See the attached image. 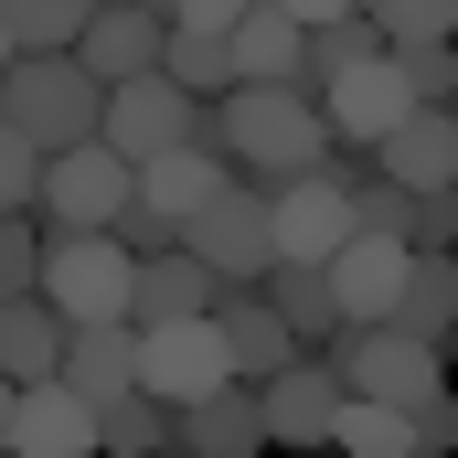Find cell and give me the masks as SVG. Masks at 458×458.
<instances>
[{
	"label": "cell",
	"instance_id": "37",
	"mask_svg": "<svg viewBox=\"0 0 458 458\" xmlns=\"http://www.w3.org/2000/svg\"><path fill=\"white\" fill-rule=\"evenodd\" d=\"M139 11H160V21H171V0H139Z\"/></svg>",
	"mask_w": 458,
	"mask_h": 458
},
{
	"label": "cell",
	"instance_id": "2",
	"mask_svg": "<svg viewBox=\"0 0 458 458\" xmlns=\"http://www.w3.org/2000/svg\"><path fill=\"white\" fill-rule=\"evenodd\" d=\"M97 75L75 64V54H11L0 64V117L32 139V149H75V139H97Z\"/></svg>",
	"mask_w": 458,
	"mask_h": 458
},
{
	"label": "cell",
	"instance_id": "14",
	"mask_svg": "<svg viewBox=\"0 0 458 458\" xmlns=\"http://www.w3.org/2000/svg\"><path fill=\"white\" fill-rule=\"evenodd\" d=\"M214 331H225V362H234V384H267V373H277V362H299V331H288V320H277V310H267V299H256V277H234L225 299H214Z\"/></svg>",
	"mask_w": 458,
	"mask_h": 458
},
{
	"label": "cell",
	"instance_id": "4",
	"mask_svg": "<svg viewBox=\"0 0 458 458\" xmlns=\"http://www.w3.org/2000/svg\"><path fill=\"white\" fill-rule=\"evenodd\" d=\"M139 192V171L117 160L107 139H75V149H43V182H32V214L54 234H75V225H117V203Z\"/></svg>",
	"mask_w": 458,
	"mask_h": 458
},
{
	"label": "cell",
	"instance_id": "33",
	"mask_svg": "<svg viewBox=\"0 0 458 458\" xmlns=\"http://www.w3.org/2000/svg\"><path fill=\"white\" fill-rule=\"evenodd\" d=\"M405 245H458V182L416 192V234H405Z\"/></svg>",
	"mask_w": 458,
	"mask_h": 458
},
{
	"label": "cell",
	"instance_id": "12",
	"mask_svg": "<svg viewBox=\"0 0 458 458\" xmlns=\"http://www.w3.org/2000/svg\"><path fill=\"white\" fill-rule=\"evenodd\" d=\"M331 405H342V373H331L320 352H299V362H277V373L256 384V416H267V437H288V448H320V437H331Z\"/></svg>",
	"mask_w": 458,
	"mask_h": 458
},
{
	"label": "cell",
	"instance_id": "26",
	"mask_svg": "<svg viewBox=\"0 0 458 458\" xmlns=\"http://www.w3.org/2000/svg\"><path fill=\"white\" fill-rule=\"evenodd\" d=\"M331 448H362V458H416V427H405V405L342 394V405H331Z\"/></svg>",
	"mask_w": 458,
	"mask_h": 458
},
{
	"label": "cell",
	"instance_id": "15",
	"mask_svg": "<svg viewBox=\"0 0 458 458\" xmlns=\"http://www.w3.org/2000/svg\"><path fill=\"white\" fill-rule=\"evenodd\" d=\"M373 171H384V182H405V192L458 182V117H448V107H405L384 139H373Z\"/></svg>",
	"mask_w": 458,
	"mask_h": 458
},
{
	"label": "cell",
	"instance_id": "23",
	"mask_svg": "<svg viewBox=\"0 0 458 458\" xmlns=\"http://www.w3.org/2000/svg\"><path fill=\"white\" fill-rule=\"evenodd\" d=\"M160 75H171L182 97H225V86H234L225 21H160Z\"/></svg>",
	"mask_w": 458,
	"mask_h": 458
},
{
	"label": "cell",
	"instance_id": "32",
	"mask_svg": "<svg viewBox=\"0 0 458 458\" xmlns=\"http://www.w3.org/2000/svg\"><path fill=\"white\" fill-rule=\"evenodd\" d=\"M117 245H128V256H160V245H182V225H171V214H160V203H139V192H128V203H117Z\"/></svg>",
	"mask_w": 458,
	"mask_h": 458
},
{
	"label": "cell",
	"instance_id": "8",
	"mask_svg": "<svg viewBox=\"0 0 458 458\" xmlns=\"http://www.w3.org/2000/svg\"><path fill=\"white\" fill-rule=\"evenodd\" d=\"M405 107H416V97H405V64H394V54H362V64H342V75L320 86V128L352 139V149H373Z\"/></svg>",
	"mask_w": 458,
	"mask_h": 458
},
{
	"label": "cell",
	"instance_id": "13",
	"mask_svg": "<svg viewBox=\"0 0 458 458\" xmlns=\"http://www.w3.org/2000/svg\"><path fill=\"white\" fill-rule=\"evenodd\" d=\"M234 277L225 267H203L192 245H160V256H139V277H128V331H149V320H192V310H214Z\"/></svg>",
	"mask_w": 458,
	"mask_h": 458
},
{
	"label": "cell",
	"instance_id": "9",
	"mask_svg": "<svg viewBox=\"0 0 458 458\" xmlns=\"http://www.w3.org/2000/svg\"><path fill=\"white\" fill-rule=\"evenodd\" d=\"M11 448L21 458H86L97 448V405L64 373H32V384H11Z\"/></svg>",
	"mask_w": 458,
	"mask_h": 458
},
{
	"label": "cell",
	"instance_id": "10",
	"mask_svg": "<svg viewBox=\"0 0 458 458\" xmlns=\"http://www.w3.org/2000/svg\"><path fill=\"white\" fill-rule=\"evenodd\" d=\"M320 277H331V310H342V320H384V310H394V288H405V234L352 225L342 245L320 256Z\"/></svg>",
	"mask_w": 458,
	"mask_h": 458
},
{
	"label": "cell",
	"instance_id": "21",
	"mask_svg": "<svg viewBox=\"0 0 458 458\" xmlns=\"http://www.w3.org/2000/svg\"><path fill=\"white\" fill-rule=\"evenodd\" d=\"M448 310H458V267L448 245H405V288H394V331H416V342H448Z\"/></svg>",
	"mask_w": 458,
	"mask_h": 458
},
{
	"label": "cell",
	"instance_id": "29",
	"mask_svg": "<svg viewBox=\"0 0 458 458\" xmlns=\"http://www.w3.org/2000/svg\"><path fill=\"white\" fill-rule=\"evenodd\" d=\"M43 288V214H0V299Z\"/></svg>",
	"mask_w": 458,
	"mask_h": 458
},
{
	"label": "cell",
	"instance_id": "5",
	"mask_svg": "<svg viewBox=\"0 0 458 458\" xmlns=\"http://www.w3.org/2000/svg\"><path fill=\"white\" fill-rule=\"evenodd\" d=\"M192 107H203V97H182V86L149 64V75H117L107 97H97V139L139 171V160H160V149H182V139H192Z\"/></svg>",
	"mask_w": 458,
	"mask_h": 458
},
{
	"label": "cell",
	"instance_id": "34",
	"mask_svg": "<svg viewBox=\"0 0 458 458\" xmlns=\"http://www.w3.org/2000/svg\"><path fill=\"white\" fill-rule=\"evenodd\" d=\"M245 0H171V21H234Z\"/></svg>",
	"mask_w": 458,
	"mask_h": 458
},
{
	"label": "cell",
	"instance_id": "16",
	"mask_svg": "<svg viewBox=\"0 0 458 458\" xmlns=\"http://www.w3.org/2000/svg\"><path fill=\"white\" fill-rule=\"evenodd\" d=\"M75 64L117 86V75H149L160 64V11H139V0H97L86 11V32H75Z\"/></svg>",
	"mask_w": 458,
	"mask_h": 458
},
{
	"label": "cell",
	"instance_id": "25",
	"mask_svg": "<svg viewBox=\"0 0 458 458\" xmlns=\"http://www.w3.org/2000/svg\"><path fill=\"white\" fill-rule=\"evenodd\" d=\"M362 54H384V32H373L362 11H331V21H310V32H299V86L320 97V86H331L342 64H362Z\"/></svg>",
	"mask_w": 458,
	"mask_h": 458
},
{
	"label": "cell",
	"instance_id": "28",
	"mask_svg": "<svg viewBox=\"0 0 458 458\" xmlns=\"http://www.w3.org/2000/svg\"><path fill=\"white\" fill-rule=\"evenodd\" d=\"M97 448H117V458L171 448V405H160V394H139V384H128V394H107V405H97Z\"/></svg>",
	"mask_w": 458,
	"mask_h": 458
},
{
	"label": "cell",
	"instance_id": "18",
	"mask_svg": "<svg viewBox=\"0 0 458 458\" xmlns=\"http://www.w3.org/2000/svg\"><path fill=\"white\" fill-rule=\"evenodd\" d=\"M171 437L203 458H245L267 448V416H256V384H214V394H192V405H171Z\"/></svg>",
	"mask_w": 458,
	"mask_h": 458
},
{
	"label": "cell",
	"instance_id": "1",
	"mask_svg": "<svg viewBox=\"0 0 458 458\" xmlns=\"http://www.w3.org/2000/svg\"><path fill=\"white\" fill-rule=\"evenodd\" d=\"M214 128H225V160L234 182H288V171H310L320 149H331V128H320V97L310 86H225L214 97Z\"/></svg>",
	"mask_w": 458,
	"mask_h": 458
},
{
	"label": "cell",
	"instance_id": "30",
	"mask_svg": "<svg viewBox=\"0 0 458 458\" xmlns=\"http://www.w3.org/2000/svg\"><path fill=\"white\" fill-rule=\"evenodd\" d=\"M384 54L405 64V97H416V107H448L458 97V54L448 43H384Z\"/></svg>",
	"mask_w": 458,
	"mask_h": 458
},
{
	"label": "cell",
	"instance_id": "27",
	"mask_svg": "<svg viewBox=\"0 0 458 458\" xmlns=\"http://www.w3.org/2000/svg\"><path fill=\"white\" fill-rule=\"evenodd\" d=\"M86 11L97 0H0V32H11V54H75Z\"/></svg>",
	"mask_w": 458,
	"mask_h": 458
},
{
	"label": "cell",
	"instance_id": "35",
	"mask_svg": "<svg viewBox=\"0 0 458 458\" xmlns=\"http://www.w3.org/2000/svg\"><path fill=\"white\" fill-rule=\"evenodd\" d=\"M277 11H288V21L310 32V21H331V11H352V0H277Z\"/></svg>",
	"mask_w": 458,
	"mask_h": 458
},
{
	"label": "cell",
	"instance_id": "36",
	"mask_svg": "<svg viewBox=\"0 0 458 458\" xmlns=\"http://www.w3.org/2000/svg\"><path fill=\"white\" fill-rule=\"evenodd\" d=\"M0 448H11V373H0Z\"/></svg>",
	"mask_w": 458,
	"mask_h": 458
},
{
	"label": "cell",
	"instance_id": "3",
	"mask_svg": "<svg viewBox=\"0 0 458 458\" xmlns=\"http://www.w3.org/2000/svg\"><path fill=\"white\" fill-rule=\"evenodd\" d=\"M128 277H139V256L107 225H75V234L43 225V299L64 320H128Z\"/></svg>",
	"mask_w": 458,
	"mask_h": 458
},
{
	"label": "cell",
	"instance_id": "19",
	"mask_svg": "<svg viewBox=\"0 0 458 458\" xmlns=\"http://www.w3.org/2000/svg\"><path fill=\"white\" fill-rule=\"evenodd\" d=\"M225 54H234V86H299V21L277 0H245L225 21Z\"/></svg>",
	"mask_w": 458,
	"mask_h": 458
},
{
	"label": "cell",
	"instance_id": "31",
	"mask_svg": "<svg viewBox=\"0 0 458 458\" xmlns=\"http://www.w3.org/2000/svg\"><path fill=\"white\" fill-rule=\"evenodd\" d=\"M32 182H43V149L0 117V214H32Z\"/></svg>",
	"mask_w": 458,
	"mask_h": 458
},
{
	"label": "cell",
	"instance_id": "22",
	"mask_svg": "<svg viewBox=\"0 0 458 458\" xmlns=\"http://www.w3.org/2000/svg\"><path fill=\"white\" fill-rule=\"evenodd\" d=\"M64 362V310L32 288V299H0V373L11 384H32V373H54Z\"/></svg>",
	"mask_w": 458,
	"mask_h": 458
},
{
	"label": "cell",
	"instance_id": "17",
	"mask_svg": "<svg viewBox=\"0 0 458 458\" xmlns=\"http://www.w3.org/2000/svg\"><path fill=\"white\" fill-rule=\"evenodd\" d=\"M86 405H107V394H128L139 384V331L128 320H64V362H54Z\"/></svg>",
	"mask_w": 458,
	"mask_h": 458
},
{
	"label": "cell",
	"instance_id": "20",
	"mask_svg": "<svg viewBox=\"0 0 458 458\" xmlns=\"http://www.w3.org/2000/svg\"><path fill=\"white\" fill-rule=\"evenodd\" d=\"M256 299H267V310H277L299 342H331V320H342V310H331L320 256H267V267H256Z\"/></svg>",
	"mask_w": 458,
	"mask_h": 458
},
{
	"label": "cell",
	"instance_id": "24",
	"mask_svg": "<svg viewBox=\"0 0 458 458\" xmlns=\"http://www.w3.org/2000/svg\"><path fill=\"white\" fill-rule=\"evenodd\" d=\"M214 192H225V160H214V149H192V139H182V149H160V160H139V203H160L171 225H182L192 203H214Z\"/></svg>",
	"mask_w": 458,
	"mask_h": 458
},
{
	"label": "cell",
	"instance_id": "6",
	"mask_svg": "<svg viewBox=\"0 0 458 458\" xmlns=\"http://www.w3.org/2000/svg\"><path fill=\"white\" fill-rule=\"evenodd\" d=\"M214 384H234L214 310H192V320H149V331H139V394L192 405V394H214Z\"/></svg>",
	"mask_w": 458,
	"mask_h": 458
},
{
	"label": "cell",
	"instance_id": "38",
	"mask_svg": "<svg viewBox=\"0 0 458 458\" xmlns=\"http://www.w3.org/2000/svg\"><path fill=\"white\" fill-rule=\"evenodd\" d=\"M0 64H11V32H0Z\"/></svg>",
	"mask_w": 458,
	"mask_h": 458
},
{
	"label": "cell",
	"instance_id": "11",
	"mask_svg": "<svg viewBox=\"0 0 458 458\" xmlns=\"http://www.w3.org/2000/svg\"><path fill=\"white\" fill-rule=\"evenodd\" d=\"M267 234H277V256H331L352 234V192L331 171H288V182H267Z\"/></svg>",
	"mask_w": 458,
	"mask_h": 458
},
{
	"label": "cell",
	"instance_id": "7",
	"mask_svg": "<svg viewBox=\"0 0 458 458\" xmlns=\"http://www.w3.org/2000/svg\"><path fill=\"white\" fill-rule=\"evenodd\" d=\"M182 245H192L203 267H225V277H256V267L277 256V234H267V192H256V182H234V171H225V192L182 214Z\"/></svg>",
	"mask_w": 458,
	"mask_h": 458
}]
</instances>
